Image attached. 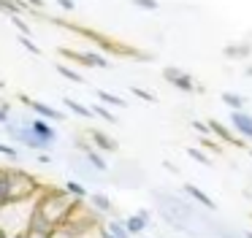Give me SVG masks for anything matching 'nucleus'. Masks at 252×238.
I'll use <instances>...</instances> for the list:
<instances>
[{"label":"nucleus","mask_w":252,"mask_h":238,"mask_svg":"<svg viewBox=\"0 0 252 238\" xmlns=\"http://www.w3.org/2000/svg\"><path fill=\"white\" fill-rule=\"evenodd\" d=\"M3 127H6L8 138H11L14 144H17V146H25V149H30V151H44V149H49V146H52L49 141L38 138V135L33 133L28 117H17L14 111H11V117L3 122Z\"/></svg>","instance_id":"nucleus-1"},{"label":"nucleus","mask_w":252,"mask_h":238,"mask_svg":"<svg viewBox=\"0 0 252 238\" xmlns=\"http://www.w3.org/2000/svg\"><path fill=\"white\" fill-rule=\"evenodd\" d=\"M49 22L52 25H57V27H65V30H71V32H76V35H82V38H90V41H95L103 52H111V54H136L133 49H127V46H122L120 41H114V38H109V35H103V32H98V30H90V27H79V25H71V22H65V19H60V16H49Z\"/></svg>","instance_id":"nucleus-2"},{"label":"nucleus","mask_w":252,"mask_h":238,"mask_svg":"<svg viewBox=\"0 0 252 238\" xmlns=\"http://www.w3.org/2000/svg\"><path fill=\"white\" fill-rule=\"evenodd\" d=\"M38 181L30 173L8 168V178H6V203L8 200H30L38 195Z\"/></svg>","instance_id":"nucleus-3"},{"label":"nucleus","mask_w":252,"mask_h":238,"mask_svg":"<svg viewBox=\"0 0 252 238\" xmlns=\"http://www.w3.org/2000/svg\"><path fill=\"white\" fill-rule=\"evenodd\" d=\"M17 100L22 103L25 108H30L35 117H44V119H49V122H65V111H60V108H52L49 103H44V100H35V97L25 95V92H19Z\"/></svg>","instance_id":"nucleus-4"},{"label":"nucleus","mask_w":252,"mask_h":238,"mask_svg":"<svg viewBox=\"0 0 252 238\" xmlns=\"http://www.w3.org/2000/svg\"><path fill=\"white\" fill-rule=\"evenodd\" d=\"M57 52L63 57L73 60L76 65H84V68H109V57L100 52H76V49H68V46H60Z\"/></svg>","instance_id":"nucleus-5"},{"label":"nucleus","mask_w":252,"mask_h":238,"mask_svg":"<svg viewBox=\"0 0 252 238\" xmlns=\"http://www.w3.org/2000/svg\"><path fill=\"white\" fill-rule=\"evenodd\" d=\"M30 127H33V133L38 135V138L49 141V144H55V141H57V130L52 127L49 119H44V117H30Z\"/></svg>","instance_id":"nucleus-6"},{"label":"nucleus","mask_w":252,"mask_h":238,"mask_svg":"<svg viewBox=\"0 0 252 238\" xmlns=\"http://www.w3.org/2000/svg\"><path fill=\"white\" fill-rule=\"evenodd\" d=\"M163 76H165V79H168L174 87H179L182 92H192V89H195V87H192V79H190L187 73H182L179 68H165Z\"/></svg>","instance_id":"nucleus-7"},{"label":"nucleus","mask_w":252,"mask_h":238,"mask_svg":"<svg viewBox=\"0 0 252 238\" xmlns=\"http://www.w3.org/2000/svg\"><path fill=\"white\" fill-rule=\"evenodd\" d=\"M90 141H93V146L95 149H100V151H117V141L111 138L109 133H103V130H90Z\"/></svg>","instance_id":"nucleus-8"},{"label":"nucleus","mask_w":252,"mask_h":238,"mask_svg":"<svg viewBox=\"0 0 252 238\" xmlns=\"http://www.w3.org/2000/svg\"><path fill=\"white\" fill-rule=\"evenodd\" d=\"M82 154H84V160H87L90 165L95 168V171H100V173H106V171H109V162H106V157L100 154V149L90 146V149H84V151H82Z\"/></svg>","instance_id":"nucleus-9"},{"label":"nucleus","mask_w":252,"mask_h":238,"mask_svg":"<svg viewBox=\"0 0 252 238\" xmlns=\"http://www.w3.org/2000/svg\"><path fill=\"white\" fill-rule=\"evenodd\" d=\"M84 200H87L95 211H100V214H111V208H114L111 200H109V195H103V192H93V195L87 192V198H84Z\"/></svg>","instance_id":"nucleus-10"},{"label":"nucleus","mask_w":252,"mask_h":238,"mask_svg":"<svg viewBox=\"0 0 252 238\" xmlns=\"http://www.w3.org/2000/svg\"><path fill=\"white\" fill-rule=\"evenodd\" d=\"M147 222H149V211H138V214L130 216V219H125V227H127L130 236H136V233H141L144 227H147Z\"/></svg>","instance_id":"nucleus-11"},{"label":"nucleus","mask_w":252,"mask_h":238,"mask_svg":"<svg viewBox=\"0 0 252 238\" xmlns=\"http://www.w3.org/2000/svg\"><path fill=\"white\" fill-rule=\"evenodd\" d=\"M63 106H65L68 111H73L76 117H82V119H93V108L82 106V103L73 100V97H63Z\"/></svg>","instance_id":"nucleus-12"},{"label":"nucleus","mask_w":252,"mask_h":238,"mask_svg":"<svg viewBox=\"0 0 252 238\" xmlns=\"http://www.w3.org/2000/svg\"><path fill=\"white\" fill-rule=\"evenodd\" d=\"M55 70L63 76V79H68V81H73V84H84V76L79 73V70H73L71 65H65V62H57L55 65Z\"/></svg>","instance_id":"nucleus-13"},{"label":"nucleus","mask_w":252,"mask_h":238,"mask_svg":"<svg viewBox=\"0 0 252 238\" xmlns=\"http://www.w3.org/2000/svg\"><path fill=\"white\" fill-rule=\"evenodd\" d=\"M233 124H236V130H239V133H244V135H250L252 138V117L250 114H236L233 111Z\"/></svg>","instance_id":"nucleus-14"},{"label":"nucleus","mask_w":252,"mask_h":238,"mask_svg":"<svg viewBox=\"0 0 252 238\" xmlns=\"http://www.w3.org/2000/svg\"><path fill=\"white\" fill-rule=\"evenodd\" d=\"M63 189H65L73 200H84V198H87V187H84L82 181H73V178H71V181H65V187H63Z\"/></svg>","instance_id":"nucleus-15"},{"label":"nucleus","mask_w":252,"mask_h":238,"mask_svg":"<svg viewBox=\"0 0 252 238\" xmlns=\"http://www.w3.org/2000/svg\"><path fill=\"white\" fill-rule=\"evenodd\" d=\"M0 11L3 14H25L28 5H25V0H0Z\"/></svg>","instance_id":"nucleus-16"},{"label":"nucleus","mask_w":252,"mask_h":238,"mask_svg":"<svg viewBox=\"0 0 252 238\" xmlns=\"http://www.w3.org/2000/svg\"><path fill=\"white\" fill-rule=\"evenodd\" d=\"M93 117H100L103 122H109V124H117V114H111L106 103H95V106H93Z\"/></svg>","instance_id":"nucleus-17"},{"label":"nucleus","mask_w":252,"mask_h":238,"mask_svg":"<svg viewBox=\"0 0 252 238\" xmlns=\"http://www.w3.org/2000/svg\"><path fill=\"white\" fill-rule=\"evenodd\" d=\"M98 95V100L100 103H106V106H117V108H125V100H122L120 95H111V92H106V89H98L95 92Z\"/></svg>","instance_id":"nucleus-18"},{"label":"nucleus","mask_w":252,"mask_h":238,"mask_svg":"<svg viewBox=\"0 0 252 238\" xmlns=\"http://www.w3.org/2000/svg\"><path fill=\"white\" fill-rule=\"evenodd\" d=\"M185 192H187V195H192V198H195L198 203H203L206 208H214V200L209 198V195H203L198 187H192V184H185Z\"/></svg>","instance_id":"nucleus-19"},{"label":"nucleus","mask_w":252,"mask_h":238,"mask_svg":"<svg viewBox=\"0 0 252 238\" xmlns=\"http://www.w3.org/2000/svg\"><path fill=\"white\" fill-rule=\"evenodd\" d=\"M106 230H109L114 238H130V233H127L125 222H117V219H111L109 225H106Z\"/></svg>","instance_id":"nucleus-20"},{"label":"nucleus","mask_w":252,"mask_h":238,"mask_svg":"<svg viewBox=\"0 0 252 238\" xmlns=\"http://www.w3.org/2000/svg\"><path fill=\"white\" fill-rule=\"evenodd\" d=\"M19 43H22V49H28L30 54H35V57L44 54V49H41L38 43H33V35H22V32H19Z\"/></svg>","instance_id":"nucleus-21"},{"label":"nucleus","mask_w":252,"mask_h":238,"mask_svg":"<svg viewBox=\"0 0 252 238\" xmlns=\"http://www.w3.org/2000/svg\"><path fill=\"white\" fill-rule=\"evenodd\" d=\"M8 19H11V25L17 27V30L22 32V35H33V32H30V25H28V22H25L19 14H8Z\"/></svg>","instance_id":"nucleus-22"},{"label":"nucleus","mask_w":252,"mask_h":238,"mask_svg":"<svg viewBox=\"0 0 252 238\" xmlns=\"http://www.w3.org/2000/svg\"><path fill=\"white\" fill-rule=\"evenodd\" d=\"M0 154L8 157L11 162H17V160H19V149H17V144H0Z\"/></svg>","instance_id":"nucleus-23"},{"label":"nucleus","mask_w":252,"mask_h":238,"mask_svg":"<svg viewBox=\"0 0 252 238\" xmlns=\"http://www.w3.org/2000/svg\"><path fill=\"white\" fill-rule=\"evenodd\" d=\"M130 92H133V95H136V97H141V100H147V103H155V100H158V97H155L152 92L141 89V87H130Z\"/></svg>","instance_id":"nucleus-24"},{"label":"nucleus","mask_w":252,"mask_h":238,"mask_svg":"<svg viewBox=\"0 0 252 238\" xmlns=\"http://www.w3.org/2000/svg\"><path fill=\"white\" fill-rule=\"evenodd\" d=\"M25 5H28V11H35V14H44L46 0H25Z\"/></svg>","instance_id":"nucleus-25"},{"label":"nucleus","mask_w":252,"mask_h":238,"mask_svg":"<svg viewBox=\"0 0 252 238\" xmlns=\"http://www.w3.org/2000/svg\"><path fill=\"white\" fill-rule=\"evenodd\" d=\"M6 178H8V168H0V203H6Z\"/></svg>","instance_id":"nucleus-26"},{"label":"nucleus","mask_w":252,"mask_h":238,"mask_svg":"<svg viewBox=\"0 0 252 238\" xmlns=\"http://www.w3.org/2000/svg\"><path fill=\"white\" fill-rule=\"evenodd\" d=\"M11 111H14L11 103H8V100H0V124H3L8 117H11Z\"/></svg>","instance_id":"nucleus-27"},{"label":"nucleus","mask_w":252,"mask_h":238,"mask_svg":"<svg viewBox=\"0 0 252 238\" xmlns=\"http://www.w3.org/2000/svg\"><path fill=\"white\" fill-rule=\"evenodd\" d=\"M136 8H144V11H155L158 8V0H133Z\"/></svg>","instance_id":"nucleus-28"},{"label":"nucleus","mask_w":252,"mask_h":238,"mask_svg":"<svg viewBox=\"0 0 252 238\" xmlns=\"http://www.w3.org/2000/svg\"><path fill=\"white\" fill-rule=\"evenodd\" d=\"M222 100L228 103V106H233V108H239V106H244V100H241L239 95H230V92H225L222 95Z\"/></svg>","instance_id":"nucleus-29"},{"label":"nucleus","mask_w":252,"mask_h":238,"mask_svg":"<svg viewBox=\"0 0 252 238\" xmlns=\"http://www.w3.org/2000/svg\"><path fill=\"white\" fill-rule=\"evenodd\" d=\"M187 154H190V157H192V160H198V162H203V165H209V162H212V160H209V157H206V154H203V151H198V149H187Z\"/></svg>","instance_id":"nucleus-30"},{"label":"nucleus","mask_w":252,"mask_h":238,"mask_svg":"<svg viewBox=\"0 0 252 238\" xmlns=\"http://www.w3.org/2000/svg\"><path fill=\"white\" fill-rule=\"evenodd\" d=\"M63 11H76V0H55Z\"/></svg>","instance_id":"nucleus-31"},{"label":"nucleus","mask_w":252,"mask_h":238,"mask_svg":"<svg viewBox=\"0 0 252 238\" xmlns=\"http://www.w3.org/2000/svg\"><path fill=\"white\" fill-rule=\"evenodd\" d=\"M192 127H195L198 133H209V127H206V124H203V122H192Z\"/></svg>","instance_id":"nucleus-32"},{"label":"nucleus","mask_w":252,"mask_h":238,"mask_svg":"<svg viewBox=\"0 0 252 238\" xmlns=\"http://www.w3.org/2000/svg\"><path fill=\"white\" fill-rule=\"evenodd\" d=\"M38 162H41V165H49L52 157H49V154H38Z\"/></svg>","instance_id":"nucleus-33"},{"label":"nucleus","mask_w":252,"mask_h":238,"mask_svg":"<svg viewBox=\"0 0 252 238\" xmlns=\"http://www.w3.org/2000/svg\"><path fill=\"white\" fill-rule=\"evenodd\" d=\"M100 238H114V236H111L109 230H100Z\"/></svg>","instance_id":"nucleus-34"},{"label":"nucleus","mask_w":252,"mask_h":238,"mask_svg":"<svg viewBox=\"0 0 252 238\" xmlns=\"http://www.w3.org/2000/svg\"><path fill=\"white\" fill-rule=\"evenodd\" d=\"M0 89H6V81H3V79H0Z\"/></svg>","instance_id":"nucleus-35"},{"label":"nucleus","mask_w":252,"mask_h":238,"mask_svg":"<svg viewBox=\"0 0 252 238\" xmlns=\"http://www.w3.org/2000/svg\"><path fill=\"white\" fill-rule=\"evenodd\" d=\"M247 238H252V233H247Z\"/></svg>","instance_id":"nucleus-36"}]
</instances>
